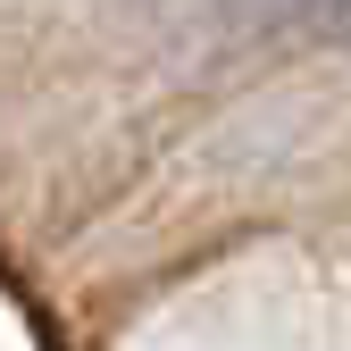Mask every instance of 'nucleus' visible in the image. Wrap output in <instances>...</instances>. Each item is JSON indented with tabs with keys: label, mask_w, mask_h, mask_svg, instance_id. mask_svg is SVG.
<instances>
[{
	"label": "nucleus",
	"mask_w": 351,
	"mask_h": 351,
	"mask_svg": "<svg viewBox=\"0 0 351 351\" xmlns=\"http://www.w3.org/2000/svg\"><path fill=\"white\" fill-rule=\"evenodd\" d=\"M301 17H310L326 42H351V0H301Z\"/></svg>",
	"instance_id": "f257e3e1"
}]
</instances>
